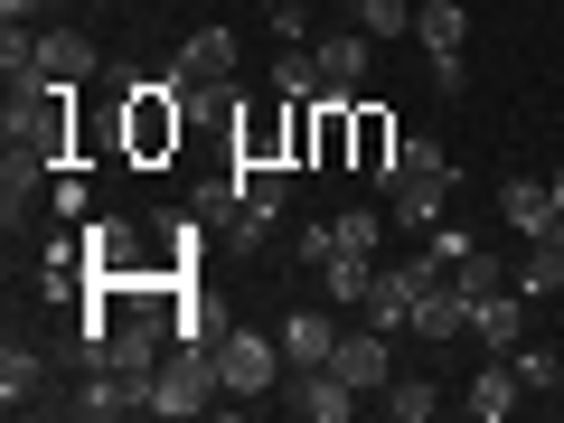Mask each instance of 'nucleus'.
Listing matches in <instances>:
<instances>
[{"label":"nucleus","instance_id":"nucleus-1","mask_svg":"<svg viewBox=\"0 0 564 423\" xmlns=\"http://www.w3.org/2000/svg\"><path fill=\"white\" fill-rule=\"evenodd\" d=\"M377 188H386V207H395L404 236H433V226H443V198H452V161H443V141H404L395 170H386Z\"/></svg>","mask_w":564,"mask_h":423},{"label":"nucleus","instance_id":"nucleus-2","mask_svg":"<svg viewBox=\"0 0 564 423\" xmlns=\"http://www.w3.org/2000/svg\"><path fill=\"white\" fill-rule=\"evenodd\" d=\"M188 132V85L180 76H151L122 95V161H170Z\"/></svg>","mask_w":564,"mask_h":423},{"label":"nucleus","instance_id":"nucleus-3","mask_svg":"<svg viewBox=\"0 0 564 423\" xmlns=\"http://www.w3.org/2000/svg\"><path fill=\"white\" fill-rule=\"evenodd\" d=\"M226 386H217V339H170V358L151 367V414L161 423H188V414H207Z\"/></svg>","mask_w":564,"mask_h":423},{"label":"nucleus","instance_id":"nucleus-4","mask_svg":"<svg viewBox=\"0 0 564 423\" xmlns=\"http://www.w3.org/2000/svg\"><path fill=\"white\" fill-rule=\"evenodd\" d=\"M282 367H292V358H282V339H263V329H217V386H226V395H273V377H282Z\"/></svg>","mask_w":564,"mask_h":423},{"label":"nucleus","instance_id":"nucleus-5","mask_svg":"<svg viewBox=\"0 0 564 423\" xmlns=\"http://www.w3.org/2000/svg\"><path fill=\"white\" fill-rule=\"evenodd\" d=\"M443 282V254L423 245V254H404V263H377V292H367V321L377 329H414V302Z\"/></svg>","mask_w":564,"mask_h":423},{"label":"nucleus","instance_id":"nucleus-6","mask_svg":"<svg viewBox=\"0 0 564 423\" xmlns=\"http://www.w3.org/2000/svg\"><path fill=\"white\" fill-rule=\"evenodd\" d=\"M329 377H348L358 395H386L395 386V329H339V348H329Z\"/></svg>","mask_w":564,"mask_h":423},{"label":"nucleus","instance_id":"nucleus-7","mask_svg":"<svg viewBox=\"0 0 564 423\" xmlns=\"http://www.w3.org/2000/svg\"><path fill=\"white\" fill-rule=\"evenodd\" d=\"M66 414H76V423L151 414V377H132V367H85V386H76V395H66Z\"/></svg>","mask_w":564,"mask_h":423},{"label":"nucleus","instance_id":"nucleus-8","mask_svg":"<svg viewBox=\"0 0 564 423\" xmlns=\"http://www.w3.org/2000/svg\"><path fill=\"white\" fill-rule=\"evenodd\" d=\"M321 95H367V66H377V39L367 29H321Z\"/></svg>","mask_w":564,"mask_h":423},{"label":"nucleus","instance_id":"nucleus-9","mask_svg":"<svg viewBox=\"0 0 564 423\" xmlns=\"http://www.w3.org/2000/svg\"><path fill=\"white\" fill-rule=\"evenodd\" d=\"M470 339H480L489 358H508V348L527 339V292H518V282H499V292H480V302H470Z\"/></svg>","mask_w":564,"mask_h":423},{"label":"nucleus","instance_id":"nucleus-10","mask_svg":"<svg viewBox=\"0 0 564 423\" xmlns=\"http://www.w3.org/2000/svg\"><path fill=\"white\" fill-rule=\"evenodd\" d=\"M395 151H404V141H395V122H386L377 113V104H348V170H367V180H386V170H395Z\"/></svg>","mask_w":564,"mask_h":423},{"label":"nucleus","instance_id":"nucleus-11","mask_svg":"<svg viewBox=\"0 0 564 423\" xmlns=\"http://www.w3.org/2000/svg\"><path fill=\"white\" fill-rule=\"evenodd\" d=\"M170 76L180 85H226L236 76V29H188L180 57H170Z\"/></svg>","mask_w":564,"mask_h":423},{"label":"nucleus","instance_id":"nucleus-12","mask_svg":"<svg viewBox=\"0 0 564 423\" xmlns=\"http://www.w3.org/2000/svg\"><path fill=\"white\" fill-rule=\"evenodd\" d=\"M282 404H292L302 423H348V414H358V386H348V377H329V367H302Z\"/></svg>","mask_w":564,"mask_h":423},{"label":"nucleus","instance_id":"nucleus-13","mask_svg":"<svg viewBox=\"0 0 564 423\" xmlns=\"http://www.w3.org/2000/svg\"><path fill=\"white\" fill-rule=\"evenodd\" d=\"M39 76H47V85H66V95H76V85L95 76V47H85V29L39 20Z\"/></svg>","mask_w":564,"mask_h":423},{"label":"nucleus","instance_id":"nucleus-14","mask_svg":"<svg viewBox=\"0 0 564 423\" xmlns=\"http://www.w3.org/2000/svg\"><path fill=\"white\" fill-rule=\"evenodd\" d=\"M0 404H10V414H39L47 404V348H29V339L0 348Z\"/></svg>","mask_w":564,"mask_h":423},{"label":"nucleus","instance_id":"nucleus-15","mask_svg":"<svg viewBox=\"0 0 564 423\" xmlns=\"http://www.w3.org/2000/svg\"><path fill=\"white\" fill-rule=\"evenodd\" d=\"M377 236H386L377 207H339L329 226H311V236H302V254L311 263H321V254H377Z\"/></svg>","mask_w":564,"mask_h":423},{"label":"nucleus","instance_id":"nucleus-16","mask_svg":"<svg viewBox=\"0 0 564 423\" xmlns=\"http://www.w3.org/2000/svg\"><path fill=\"white\" fill-rule=\"evenodd\" d=\"M282 358H292V377H302V367H329V348H339V321H329V311H282Z\"/></svg>","mask_w":564,"mask_h":423},{"label":"nucleus","instance_id":"nucleus-17","mask_svg":"<svg viewBox=\"0 0 564 423\" xmlns=\"http://www.w3.org/2000/svg\"><path fill=\"white\" fill-rule=\"evenodd\" d=\"M414 39H423V57H462L470 47V0H414Z\"/></svg>","mask_w":564,"mask_h":423},{"label":"nucleus","instance_id":"nucleus-18","mask_svg":"<svg viewBox=\"0 0 564 423\" xmlns=\"http://www.w3.org/2000/svg\"><path fill=\"white\" fill-rule=\"evenodd\" d=\"M499 217L518 226V236H555V217H564V207H555V180H508V188H499Z\"/></svg>","mask_w":564,"mask_h":423},{"label":"nucleus","instance_id":"nucleus-19","mask_svg":"<svg viewBox=\"0 0 564 423\" xmlns=\"http://www.w3.org/2000/svg\"><path fill=\"white\" fill-rule=\"evenodd\" d=\"M377 292V254H321V302L329 311H367Z\"/></svg>","mask_w":564,"mask_h":423},{"label":"nucleus","instance_id":"nucleus-20","mask_svg":"<svg viewBox=\"0 0 564 423\" xmlns=\"http://www.w3.org/2000/svg\"><path fill=\"white\" fill-rule=\"evenodd\" d=\"M518 395H527V386H518V367H508V358H489L480 367V377H470V423H508V414H518Z\"/></svg>","mask_w":564,"mask_h":423},{"label":"nucleus","instance_id":"nucleus-21","mask_svg":"<svg viewBox=\"0 0 564 423\" xmlns=\"http://www.w3.org/2000/svg\"><path fill=\"white\" fill-rule=\"evenodd\" d=\"M414 339H470V302L452 292V273H443V282H433V292L414 302Z\"/></svg>","mask_w":564,"mask_h":423},{"label":"nucleus","instance_id":"nucleus-22","mask_svg":"<svg viewBox=\"0 0 564 423\" xmlns=\"http://www.w3.org/2000/svg\"><path fill=\"white\" fill-rule=\"evenodd\" d=\"M273 95L282 104H321V47H282V57H273Z\"/></svg>","mask_w":564,"mask_h":423},{"label":"nucleus","instance_id":"nucleus-23","mask_svg":"<svg viewBox=\"0 0 564 423\" xmlns=\"http://www.w3.org/2000/svg\"><path fill=\"white\" fill-rule=\"evenodd\" d=\"M518 292H527V302H555V292H564V245H555V236H527Z\"/></svg>","mask_w":564,"mask_h":423},{"label":"nucleus","instance_id":"nucleus-24","mask_svg":"<svg viewBox=\"0 0 564 423\" xmlns=\"http://www.w3.org/2000/svg\"><path fill=\"white\" fill-rule=\"evenodd\" d=\"M348 10V29H367V39H404V29H414V0H339Z\"/></svg>","mask_w":564,"mask_h":423},{"label":"nucleus","instance_id":"nucleus-25","mask_svg":"<svg viewBox=\"0 0 564 423\" xmlns=\"http://www.w3.org/2000/svg\"><path fill=\"white\" fill-rule=\"evenodd\" d=\"M386 414H395V423H433V414H443V386H433V377H395V386H386Z\"/></svg>","mask_w":564,"mask_h":423},{"label":"nucleus","instance_id":"nucleus-26","mask_svg":"<svg viewBox=\"0 0 564 423\" xmlns=\"http://www.w3.org/2000/svg\"><path fill=\"white\" fill-rule=\"evenodd\" d=\"M508 367H518V386H527V395H555V386H564V358H555V348H536V339H518V348H508Z\"/></svg>","mask_w":564,"mask_h":423},{"label":"nucleus","instance_id":"nucleus-27","mask_svg":"<svg viewBox=\"0 0 564 423\" xmlns=\"http://www.w3.org/2000/svg\"><path fill=\"white\" fill-rule=\"evenodd\" d=\"M499 282H508V273H499V254H489V245H470V254L452 263V292H462V302H480V292H499Z\"/></svg>","mask_w":564,"mask_h":423},{"label":"nucleus","instance_id":"nucleus-28","mask_svg":"<svg viewBox=\"0 0 564 423\" xmlns=\"http://www.w3.org/2000/svg\"><path fill=\"white\" fill-rule=\"evenodd\" d=\"M263 20H273L282 47H302V39H311V10H302V0H292V10H263Z\"/></svg>","mask_w":564,"mask_h":423},{"label":"nucleus","instance_id":"nucleus-29","mask_svg":"<svg viewBox=\"0 0 564 423\" xmlns=\"http://www.w3.org/2000/svg\"><path fill=\"white\" fill-rule=\"evenodd\" d=\"M423 245H433V254H443V273H452V263L470 254V236H462V226H433V236H423Z\"/></svg>","mask_w":564,"mask_h":423},{"label":"nucleus","instance_id":"nucleus-30","mask_svg":"<svg viewBox=\"0 0 564 423\" xmlns=\"http://www.w3.org/2000/svg\"><path fill=\"white\" fill-rule=\"evenodd\" d=\"M57 0H0V20H47Z\"/></svg>","mask_w":564,"mask_h":423},{"label":"nucleus","instance_id":"nucleus-31","mask_svg":"<svg viewBox=\"0 0 564 423\" xmlns=\"http://www.w3.org/2000/svg\"><path fill=\"white\" fill-rule=\"evenodd\" d=\"M545 180H555V207H564V161H555V170H545Z\"/></svg>","mask_w":564,"mask_h":423},{"label":"nucleus","instance_id":"nucleus-32","mask_svg":"<svg viewBox=\"0 0 564 423\" xmlns=\"http://www.w3.org/2000/svg\"><path fill=\"white\" fill-rule=\"evenodd\" d=\"M263 10H292V0H263Z\"/></svg>","mask_w":564,"mask_h":423},{"label":"nucleus","instance_id":"nucleus-33","mask_svg":"<svg viewBox=\"0 0 564 423\" xmlns=\"http://www.w3.org/2000/svg\"><path fill=\"white\" fill-rule=\"evenodd\" d=\"M555 245H564V217H555Z\"/></svg>","mask_w":564,"mask_h":423}]
</instances>
